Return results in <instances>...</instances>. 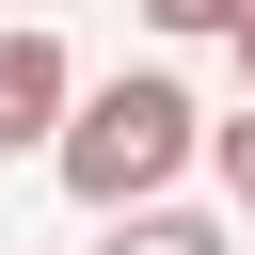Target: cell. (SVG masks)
Returning <instances> with one entry per match:
<instances>
[{"label": "cell", "instance_id": "obj_6", "mask_svg": "<svg viewBox=\"0 0 255 255\" xmlns=\"http://www.w3.org/2000/svg\"><path fill=\"white\" fill-rule=\"evenodd\" d=\"M223 48H239V112H255V16H239V32H223Z\"/></svg>", "mask_w": 255, "mask_h": 255}, {"label": "cell", "instance_id": "obj_1", "mask_svg": "<svg viewBox=\"0 0 255 255\" xmlns=\"http://www.w3.org/2000/svg\"><path fill=\"white\" fill-rule=\"evenodd\" d=\"M207 143V112L159 80V64H128V80H96V96H64V128H48V175L112 223V207H159L175 191V159Z\"/></svg>", "mask_w": 255, "mask_h": 255}, {"label": "cell", "instance_id": "obj_3", "mask_svg": "<svg viewBox=\"0 0 255 255\" xmlns=\"http://www.w3.org/2000/svg\"><path fill=\"white\" fill-rule=\"evenodd\" d=\"M96 255H223V223H207V207H112Z\"/></svg>", "mask_w": 255, "mask_h": 255}, {"label": "cell", "instance_id": "obj_5", "mask_svg": "<svg viewBox=\"0 0 255 255\" xmlns=\"http://www.w3.org/2000/svg\"><path fill=\"white\" fill-rule=\"evenodd\" d=\"M143 16H159V32H239L255 0H143Z\"/></svg>", "mask_w": 255, "mask_h": 255}, {"label": "cell", "instance_id": "obj_2", "mask_svg": "<svg viewBox=\"0 0 255 255\" xmlns=\"http://www.w3.org/2000/svg\"><path fill=\"white\" fill-rule=\"evenodd\" d=\"M64 96H80V64H64V32H0V159H32L48 128H64Z\"/></svg>", "mask_w": 255, "mask_h": 255}, {"label": "cell", "instance_id": "obj_4", "mask_svg": "<svg viewBox=\"0 0 255 255\" xmlns=\"http://www.w3.org/2000/svg\"><path fill=\"white\" fill-rule=\"evenodd\" d=\"M207 175H223V207L255 223V112H239V128H207Z\"/></svg>", "mask_w": 255, "mask_h": 255}]
</instances>
